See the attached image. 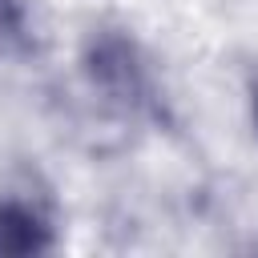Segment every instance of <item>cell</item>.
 I'll use <instances>...</instances> for the list:
<instances>
[{
    "label": "cell",
    "mask_w": 258,
    "mask_h": 258,
    "mask_svg": "<svg viewBox=\"0 0 258 258\" xmlns=\"http://www.w3.org/2000/svg\"><path fill=\"white\" fill-rule=\"evenodd\" d=\"M89 73H93V81L109 93V97H117V101H137L141 97V64H137V56H133V44L129 40H121V36H101L97 44H93V52H89Z\"/></svg>",
    "instance_id": "6da1fadb"
},
{
    "label": "cell",
    "mask_w": 258,
    "mask_h": 258,
    "mask_svg": "<svg viewBox=\"0 0 258 258\" xmlns=\"http://www.w3.org/2000/svg\"><path fill=\"white\" fill-rule=\"evenodd\" d=\"M48 222L24 202H0V254H36L48 250Z\"/></svg>",
    "instance_id": "7a4b0ae2"
},
{
    "label": "cell",
    "mask_w": 258,
    "mask_h": 258,
    "mask_svg": "<svg viewBox=\"0 0 258 258\" xmlns=\"http://www.w3.org/2000/svg\"><path fill=\"white\" fill-rule=\"evenodd\" d=\"M12 16H16V8H12V0H0V32L12 24Z\"/></svg>",
    "instance_id": "3957f363"
},
{
    "label": "cell",
    "mask_w": 258,
    "mask_h": 258,
    "mask_svg": "<svg viewBox=\"0 0 258 258\" xmlns=\"http://www.w3.org/2000/svg\"><path fill=\"white\" fill-rule=\"evenodd\" d=\"M254 121H258V85H254Z\"/></svg>",
    "instance_id": "277c9868"
}]
</instances>
